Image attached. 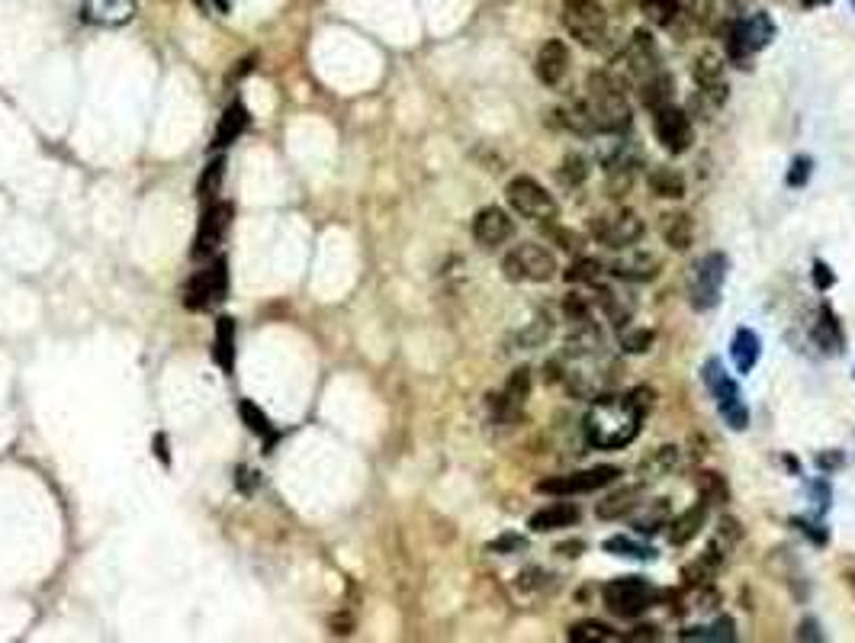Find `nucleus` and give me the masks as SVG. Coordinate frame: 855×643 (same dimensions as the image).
Masks as SVG:
<instances>
[{"instance_id":"1","label":"nucleus","mask_w":855,"mask_h":643,"mask_svg":"<svg viewBox=\"0 0 855 643\" xmlns=\"http://www.w3.org/2000/svg\"><path fill=\"white\" fill-rule=\"evenodd\" d=\"M643 412L634 399L627 396H602L598 402H592L589 415H585V438H589L592 447H602V451H621L630 441L640 435V422Z\"/></svg>"},{"instance_id":"2","label":"nucleus","mask_w":855,"mask_h":643,"mask_svg":"<svg viewBox=\"0 0 855 643\" xmlns=\"http://www.w3.org/2000/svg\"><path fill=\"white\" fill-rule=\"evenodd\" d=\"M585 113L595 132H624L630 126V107L624 97V84L611 71H592L585 81Z\"/></svg>"},{"instance_id":"3","label":"nucleus","mask_w":855,"mask_h":643,"mask_svg":"<svg viewBox=\"0 0 855 643\" xmlns=\"http://www.w3.org/2000/svg\"><path fill=\"white\" fill-rule=\"evenodd\" d=\"M701 380H704V386H708V393L714 396L720 418H724V422H727L733 431H746L749 412H746L743 393H740L737 380L730 377V373L724 370V364H720L717 357H711V361L701 367Z\"/></svg>"},{"instance_id":"4","label":"nucleus","mask_w":855,"mask_h":643,"mask_svg":"<svg viewBox=\"0 0 855 643\" xmlns=\"http://www.w3.org/2000/svg\"><path fill=\"white\" fill-rule=\"evenodd\" d=\"M724 280H727V254L711 251L704 254L701 261H695L692 274H688V299L698 312H708L720 303V293H724Z\"/></svg>"},{"instance_id":"5","label":"nucleus","mask_w":855,"mask_h":643,"mask_svg":"<svg viewBox=\"0 0 855 643\" xmlns=\"http://www.w3.org/2000/svg\"><path fill=\"white\" fill-rule=\"evenodd\" d=\"M502 274L512 283H547L557 274V261L544 245L524 242L502 258Z\"/></svg>"},{"instance_id":"6","label":"nucleus","mask_w":855,"mask_h":643,"mask_svg":"<svg viewBox=\"0 0 855 643\" xmlns=\"http://www.w3.org/2000/svg\"><path fill=\"white\" fill-rule=\"evenodd\" d=\"M602 602L611 615L618 618H637L656 602V589L643 576H621L602 586Z\"/></svg>"},{"instance_id":"7","label":"nucleus","mask_w":855,"mask_h":643,"mask_svg":"<svg viewBox=\"0 0 855 643\" xmlns=\"http://www.w3.org/2000/svg\"><path fill=\"white\" fill-rule=\"evenodd\" d=\"M563 23L585 49H602L608 36V20L602 0H563Z\"/></svg>"},{"instance_id":"8","label":"nucleus","mask_w":855,"mask_h":643,"mask_svg":"<svg viewBox=\"0 0 855 643\" xmlns=\"http://www.w3.org/2000/svg\"><path fill=\"white\" fill-rule=\"evenodd\" d=\"M505 200H508V206H512L518 216L531 219V222H553L560 216L557 200L550 197L547 187H540L534 177H528V174L512 177V181H508Z\"/></svg>"},{"instance_id":"9","label":"nucleus","mask_w":855,"mask_h":643,"mask_svg":"<svg viewBox=\"0 0 855 643\" xmlns=\"http://www.w3.org/2000/svg\"><path fill=\"white\" fill-rule=\"evenodd\" d=\"M225 293H229V261L216 258L209 267H203L200 274H193L190 283L184 287V306L190 312H206L219 306Z\"/></svg>"},{"instance_id":"10","label":"nucleus","mask_w":855,"mask_h":643,"mask_svg":"<svg viewBox=\"0 0 855 643\" xmlns=\"http://www.w3.org/2000/svg\"><path fill=\"white\" fill-rule=\"evenodd\" d=\"M727 39H730V58L746 68V58L762 52L775 39V23H772L769 13L759 10V13H753V17H743V20L733 23Z\"/></svg>"},{"instance_id":"11","label":"nucleus","mask_w":855,"mask_h":643,"mask_svg":"<svg viewBox=\"0 0 855 643\" xmlns=\"http://www.w3.org/2000/svg\"><path fill=\"white\" fill-rule=\"evenodd\" d=\"M621 476L618 467H592V470H579V473H563V476H547V480H537V492L544 496H579V492H595L605 489Z\"/></svg>"},{"instance_id":"12","label":"nucleus","mask_w":855,"mask_h":643,"mask_svg":"<svg viewBox=\"0 0 855 643\" xmlns=\"http://www.w3.org/2000/svg\"><path fill=\"white\" fill-rule=\"evenodd\" d=\"M653 132H656V142L663 145L669 155H685L695 142L692 119H688L685 110L675 107V103H666V107L653 110Z\"/></svg>"},{"instance_id":"13","label":"nucleus","mask_w":855,"mask_h":643,"mask_svg":"<svg viewBox=\"0 0 855 643\" xmlns=\"http://www.w3.org/2000/svg\"><path fill=\"white\" fill-rule=\"evenodd\" d=\"M592 235L608 248H627L643 238V219L634 209H614L608 216L592 219Z\"/></svg>"},{"instance_id":"14","label":"nucleus","mask_w":855,"mask_h":643,"mask_svg":"<svg viewBox=\"0 0 855 643\" xmlns=\"http://www.w3.org/2000/svg\"><path fill=\"white\" fill-rule=\"evenodd\" d=\"M229 222H232V203H222V200L206 203L197 238H193V258H209V254L222 245L225 232H229Z\"/></svg>"},{"instance_id":"15","label":"nucleus","mask_w":855,"mask_h":643,"mask_svg":"<svg viewBox=\"0 0 855 643\" xmlns=\"http://www.w3.org/2000/svg\"><path fill=\"white\" fill-rule=\"evenodd\" d=\"M515 235V219L505 213L499 206H486L479 209L476 219H473V238L483 248H499L505 245L508 238Z\"/></svg>"},{"instance_id":"16","label":"nucleus","mask_w":855,"mask_h":643,"mask_svg":"<svg viewBox=\"0 0 855 643\" xmlns=\"http://www.w3.org/2000/svg\"><path fill=\"white\" fill-rule=\"evenodd\" d=\"M695 84L701 87L704 97H711L714 103L727 100V74H724V58L717 52H701L695 58Z\"/></svg>"},{"instance_id":"17","label":"nucleus","mask_w":855,"mask_h":643,"mask_svg":"<svg viewBox=\"0 0 855 643\" xmlns=\"http://www.w3.org/2000/svg\"><path fill=\"white\" fill-rule=\"evenodd\" d=\"M528 396H531V370L521 367V370L512 373V377H508L505 390L499 396H489L492 399L489 406H492L495 418H515L524 402H528Z\"/></svg>"},{"instance_id":"18","label":"nucleus","mask_w":855,"mask_h":643,"mask_svg":"<svg viewBox=\"0 0 855 643\" xmlns=\"http://www.w3.org/2000/svg\"><path fill=\"white\" fill-rule=\"evenodd\" d=\"M534 71H537L540 84L557 87V84L566 78V71H569V49H566V42H563V39H547L544 46H540V52H537Z\"/></svg>"},{"instance_id":"19","label":"nucleus","mask_w":855,"mask_h":643,"mask_svg":"<svg viewBox=\"0 0 855 643\" xmlns=\"http://www.w3.org/2000/svg\"><path fill=\"white\" fill-rule=\"evenodd\" d=\"M579 505L573 502H550L544 508H537V512L528 518V528L537 531V534H547V531H563V528H573L579 525Z\"/></svg>"},{"instance_id":"20","label":"nucleus","mask_w":855,"mask_h":643,"mask_svg":"<svg viewBox=\"0 0 855 643\" xmlns=\"http://www.w3.org/2000/svg\"><path fill=\"white\" fill-rule=\"evenodd\" d=\"M708 502L704 499H698L692 508H685L682 515H675V518H669V544L672 547H685L688 541H695V537L701 534V528H704V521H708Z\"/></svg>"},{"instance_id":"21","label":"nucleus","mask_w":855,"mask_h":643,"mask_svg":"<svg viewBox=\"0 0 855 643\" xmlns=\"http://www.w3.org/2000/svg\"><path fill=\"white\" fill-rule=\"evenodd\" d=\"M624 62H627V71L634 74V78L647 81L653 78V74H659V58H656V49L653 42L647 39V33H634V39H630V46L624 52Z\"/></svg>"},{"instance_id":"22","label":"nucleus","mask_w":855,"mask_h":643,"mask_svg":"<svg viewBox=\"0 0 855 643\" xmlns=\"http://www.w3.org/2000/svg\"><path fill=\"white\" fill-rule=\"evenodd\" d=\"M659 232H663V242L672 251H688L695 242V222L688 213H666L659 219Z\"/></svg>"},{"instance_id":"23","label":"nucleus","mask_w":855,"mask_h":643,"mask_svg":"<svg viewBox=\"0 0 855 643\" xmlns=\"http://www.w3.org/2000/svg\"><path fill=\"white\" fill-rule=\"evenodd\" d=\"M730 357H733V367H737L740 373H753V367L762 357V338L753 332V328H740L730 341Z\"/></svg>"},{"instance_id":"24","label":"nucleus","mask_w":855,"mask_h":643,"mask_svg":"<svg viewBox=\"0 0 855 643\" xmlns=\"http://www.w3.org/2000/svg\"><path fill=\"white\" fill-rule=\"evenodd\" d=\"M640 496H643V486H624L618 492H611L608 499H602L595 505V515L602 521H618L624 515H630L634 508L640 505Z\"/></svg>"},{"instance_id":"25","label":"nucleus","mask_w":855,"mask_h":643,"mask_svg":"<svg viewBox=\"0 0 855 643\" xmlns=\"http://www.w3.org/2000/svg\"><path fill=\"white\" fill-rule=\"evenodd\" d=\"M611 274L630 280V283H643V280H653L659 274V261L650 258V254H624L611 264Z\"/></svg>"},{"instance_id":"26","label":"nucleus","mask_w":855,"mask_h":643,"mask_svg":"<svg viewBox=\"0 0 855 643\" xmlns=\"http://www.w3.org/2000/svg\"><path fill=\"white\" fill-rule=\"evenodd\" d=\"M245 129H248V110L242 107V103H232V107L222 113L219 126H216L213 148H229Z\"/></svg>"},{"instance_id":"27","label":"nucleus","mask_w":855,"mask_h":643,"mask_svg":"<svg viewBox=\"0 0 855 643\" xmlns=\"http://www.w3.org/2000/svg\"><path fill=\"white\" fill-rule=\"evenodd\" d=\"M814 341L817 345L827 351V354H839L843 351V328H839L836 322V312L830 306H820V316H817V325H814Z\"/></svg>"},{"instance_id":"28","label":"nucleus","mask_w":855,"mask_h":643,"mask_svg":"<svg viewBox=\"0 0 855 643\" xmlns=\"http://www.w3.org/2000/svg\"><path fill=\"white\" fill-rule=\"evenodd\" d=\"M84 10H87V20L113 26V23H126L132 17V0H87Z\"/></svg>"},{"instance_id":"29","label":"nucleus","mask_w":855,"mask_h":643,"mask_svg":"<svg viewBox=\"0 0 855 643\" xmlns=\"http://www.w3.org/2000/svg\"><path fill=\"white\" fill-rule=\"evenodd\" d=\"M213 354H216V364L225 373H232V367H235V319H229V316L216 319V348H213Z\"/></svg>"},{"instance_id":"30","label":"nucleus","mask_w":855,"mask_h":643,"mask_svg":"<svg viewBox=\"0 0 855 643\" xmlns=\"http://www.w3.org/2000/svg\"><path fill=\"white\" fill-rule=\"evenodd\" d=\"M647 184L656 197H663V200H682L685 197V177L675 168H653Z\"/></svg>"},{"instance_id":"31","label":"nucleus","mask_w":855,"mask_h":643,"mask_svg":"<svg viewBox=\"0 0 855 643\" xmlns=\"http://www.w3.org/2000/svg\"><path fill=\"white\" fill-rule=\"evenodd\" d=\"M238 415H242V422H245V428L251 431V435H258L261 441H264V447H270L277 441V428L267 422V415L254 406L251 399H245L242 406H238Z\"/></svg>"},{"instance_id":"32","label":"nucleus","mask_w":855,"mask_h":643,"mask_svg":"<svg viewBox=\"0 0 855 643\" xmlns=\"http://www.w3.org/2000/svg\"><path fill=\"white\" fill-rule=\"evenodd\" d=\"M663 528H669V499H656V502H650V508L647 512H640L637 518H634V531L640 534V537H653L656 531H663Z\"/></svg>"},{"instance_id":"33","label":"nucleus","mask_w":855,"mask_h":643,"mask_svg":"<svg viewBox=\"0 0 855 643\" xmlns=\"http://www.w3.org/2000/svg\"><path fill=\"white\" fill-rule=\"evenodd\" d=\"M640 97H643V103H647L650 110L666 107V103H672V78L666 71L653 74V78L643 81V94Z\"/></svg>"},{"instance_id":"34","label":"nucleus","mask_w":855,"mask_h":643,"mask_svg":"<svg viewBox=\"0 0 855 643\" xmlns=\"http://www.w3.org/2000/svg\"><path fill=\"white\" fill-rule=\"evenodd\" d=\"M605 550H608V553H614V557H627V560H653V557H656V550H653V547L640 544V541H634V537H627V534H614V537H608V541H605Z\"/></svg>"},{"instance_id":"35","label":"nucleus","mask_w":855,"mask_h":643,"mask_svg":"<svg viewBox=\"0 0 855 643\" xmlns=\"http://www.w3.org/2000/svg\"><path fill=\"white\" fill-rule=\"evenodd\" d=\"M698 492H701V499L708 505H724L730 499V486H727V480L717 470H701L698 473Z\"/></svg>"},{"instance_id":"36","label":"nucleus","mask_w":855,"mask_h":643,"mask_svg":"<svg viewBox=\"0 0 855 643\" xmlns=\"http://www.w3.org/2000/svg\"><path fill=\"white\" fill-rule=\"evenodd\" d=\"M566 637L569 640H576V643H605V640H621V634H614L608 624H602V621H579V624H573L566 631Z\"/></svg>"},{"instance_id":"37","label":"nucleus","mask_w":855,"mask_h":643,"mask_svg":"<svg viewBox=\"0 0 855 643\" xmlns=\"http://www.w3.org/2000/svg\"><path fill=\"white\" fill-rule=\"evenodd\" d=\"M222 177H225V158H213V161H209L206 168H203V174H200L197 197L206 200V203H213L216 193H219V187H222Z\"/></svg>"},{"instance_id":"38","label":"nucleus","mask_w":855,"mask_h":643,"mask_svg":"<svg viewBox=\"0 0 855 643\" xmlns=\"http://www.w3.org/2000/svg\"><path fill=\"white\" fill-rule=\"evenodd\" d=\"M640 13L656 26H672L679 20V4L675 0H640Z\"/></svg>"},{"instance_id":"39","label":"nucleus","mask_w":855,"mask_h":643,"mask_svg":"<svg viewBox=\"0 0 855 643\" xmlns=\"http://www.w3.org/2000/svg\"><path fill=\"white\" fill-rule=\"evenodd\" d=\"M682 640H733L737 637V631H733V621L730 618H720V621H714V624H708V627H688V631H682L679 634Z\"/></svg>"},{"instance_id":"40","label":"nucleus","mask_w":855,"mask_h":643,"mask_svg":"<svg viewBox=\"0 0 855 643\" xmlns=\"http://www.w3.org/2000/svg\"><path fill=\"white\" fill-rule=\"evenodd\" d=\"M566 283H598L602 280V264L595 258H576L573 264L566 267Z\"/></svg>"},{"instance_id":"41","label":"nucleus","mask_w":855,"mask_h":643,"mask_svg":"<svg viewBox=\"0 0 855 643\" xmlns=\"http://www.w3.org/2000/svg\"><path fill=\"white\" fill-rule=\"evenodd\" d=\"M585 177H589V164H585V158L582 155H566L563 158V168H560V181L569 187H579Z\"/></svg>"},{"instance_id":"42","label":"nucleus","mask_w":855,"mask_h":643,"mask_svg":"<svg viewBox=\"0 0 855 643\" xmlns=\"http://www.w3.org/2000/svg\"><path fill=\"white\" fill-rule=\"evenodd\" d=\"M653 341H656L653 328H634V332L621 335V348L630 351V354H643V351L653 348Z\"/></svg>"},{"instance_id":"43","label":"nucleus","mask_w":855,"mask_h":643,"mask_svg":"<svg viewBox=\"0 0 855 643\" xmlns=\"http://www.w3.org/2000/svg\"><path fill=\"white\" fill-rule=\"evenodd\" d=\"M810 171H814V158H794L788 171V187H804L810 181Z\"/></svg>"},{"instance_id":"44","label":"nucleus","mask_w":855,"mask_h":643,"mask_svg":"<svg viewBox=\"0 0 855 643\" xmlns=\"http://www.w3.org/2000/svg\"><path fill=\"white\" fill-rule=\"evenodd\" d=\"M521 547H524V537H521V534H502L499 541L489 544L492 553H512V550H521Z\"/></svg>"},{"instance_id":"45","label":"nucleus","mask_w":855,"mask_h":643,"mask_svg":"<svg viewBox=\"0 0 855 643\" xmlns=\"http://www.w3.org/2000/svg\"><path fill=\"white\" fill-rule=\"evenodd\" d=\"M814 283H817V290H830L836 283V274L823 261H814Z\"/></svg>"},{"instance_id":"46","label":"nucleus","mask_w":855,"mask_h":643,"mask_svg":"<svg viewBox=\"0 0 855 643\" xmlns=\"http://www.w3.org/2000/svg\"><path fill=\"white\" fill-rule=\"evenodd\" d=\"M624 640H659V627L643 624V627H637V634H627Z\"/></svg>"},{"instance_id":"47","label":"nucleus","mask_w":855,"mask_h":643,"mask_svg":"<svg viewBox=\"0 0 855 643\" xmlns=\"http://www.w3.org/2000/svg\"><path fill=\"white\" fill-rule=\"evenodd\" d=\"M242 476H238V486H242V492H254L258 489V473H251V470H238Z\"/></svg>"},{"instance_id":"48","label":"nucleus","mask_w":855,"mask_h":643,"mask_svg":"<svg viewBox=\"0 0 855 643\" xmlns=\"http://www.w3.org/2000/svg\"><path fill=\"white\" fill-rule=\"evenodd\" d=\"M557 238L563 242L566 251H579V235H569V232H557Z\"/></svg>"},{"instance_id":"49","label":"nucleus","mask_w":855,"mask_h":643,"mask_svg":"<svg viewBox=\"0 0 855 643\" xmlns=\"http://www.w3.org/2000/svg\"><path fill=\"white\" fill-rule=\"evenodd\" d=\"M798 637H801V640H804V637H807V640H823V637L817 634V624H814V621H804V624H801V634H798Z\"/></svg>"},{"instance_id":"50","label":"nucleus","mask_w":855,"mask_h":643,"mask_svg":"<svg viewBox=\"0 0 855 643\" xmlns=\"http://www.w3.org/2000/svg\"><path fill=\"white\" fill-rule=\"evenodd\" d=\"M585 544L582 541H569V544H560L557 550L563 553V557H579V550H582Z\"/></svg>"},{"instance_id":"51","label":"nucleus","mask_w":855,"mask_h":643,"mask_svg":"<svg viewBox=\"0 0 855 643\" xmlns=\"http://www.w3.org/2000/svg\"><path fill=\"white\" fill-rule=\"evenodd\" d=\"M155 454L161 457V463H168V444H164V435L155 438Z\"/></svg>"},{"instance_id":"52","label":"nucleus","mask_w":855,"mask_h":643,"mask_svg":"<svg viewBox=\"0 0 855 643\" xmlns=\"http://www.w3.org/2000/svg\"><path fill=\"white\" fill-rule=\"evenodd\" d=\"M801 4L810 10V7H823V4H830V0H801Z\"/></svg>"},{"instance_id":"53","label":"nucleus","mask_w":855,"mask_h":643,"mask_svg":"<svg viewBox=\"0 0 855 643\" xmlns=\"http://www.w3.org/2000/svg\"><path fill=\"white\" fill-rule=\"evenodd\" d=\"M849 582H852V589H855V573H852V576H849Z\"/></svg>"},{"instance_id":"54","label":"nucleus","mask_w":855,"mask_h":643,"mask_svg":"<svg viewBox=\"0 0 855 643\" xmlns=\"http://www.w3.org/2000/svg\"><path fill=\"white\" fill-rule=\"evenodd\" d=\"M852 7H855V0H852Z\"/></svg>"}]
</instances>
